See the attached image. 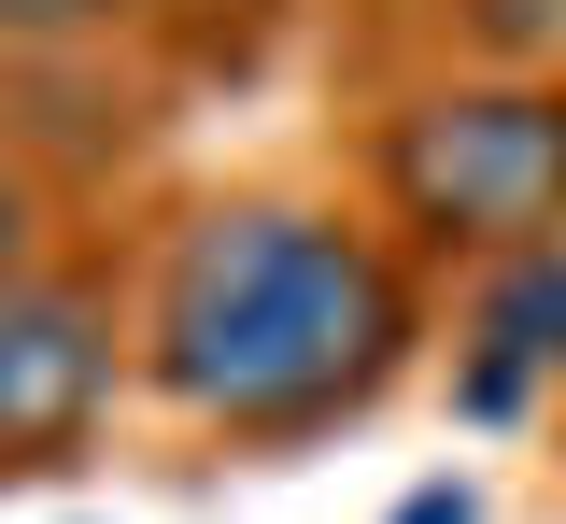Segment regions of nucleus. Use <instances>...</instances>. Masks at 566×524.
<instances>
[{"instance_id": "obj_1", "label": "nucleus", "mask_w": 566, "mask_h": 524, "mask_svg": "<svg viewBox=\"0 0 566 524\" xmlns=\"http://www.w3.org/2000/svg\"><path fill=\"white\" fill-rule=\"evenodd\" d=\"M142 355L227 440H312V426H340V411H368L397 382V355H411V270L340 213L212 199L156 255Z\"/></svg>"}, {"instance_id": "obj_2", "label": "nucleus", "mask_w": 566, "mask_h": 524, "mask_svg": "<svg viewBox=\"0 0 566 524\" xmlns=\"http://www.w3.org/2000/svg\"><path fill=\"white\" fill-rule=\"evenodd\" d=\"M382 199L453 255H553L566 241V85H439L382 128Z\"/></svg>"}, {"instance_id": "obj_3", "label": "nucleus", "mask_w": 566, "mask_h": 524, "mask_svg": "<svg viewBox=\"0 0 566 524\" xmlns=\"http://www.w3.org/2000/svg\"><path fill=\"white\" fill-rule=\"evenodd\" d=\"M99 397H114V298L71 270L0 284V468H71Z\"/></svg>"}, {"instance_id": "obj_4", "label": "nucleus", "mask_w": 566, "mask_h": 524, "mask_svg": "<svg viewBox=\"0 0 566 524\" xmlns=\"http://www.w3.org/2000/svg\"><path fill=\"white\" fill-rule=\"evenodd\" d=\"M482 340H495L482 397H510V369H524V355H566V241H553V255H524V270L482 298Z\"/></svg>"}, {"instance_id": "obj_5", "label": "nucleus", "mask_w": 566, "mask_h": 524, "mask_svg": "<svg viewBox=\"0 0 566 524\" xmlns=\"http://www.w3.org/2000/svg\"><path fill=\"white\" fill-rule=\"evenodd\" d=\"M468 29L495 57H538V43H566V0H468Z\"/></svg>"}, {"instance_id": "obj_6", "label": "nucleus", "mask_w": 566, "mask_h": 524, "mask_svg": "<svg viewBox=\"0 0 566 524\" xmlns=\"http://www.w3.org/2000/svg\"><path fill=\"white\" fill-rule=\"evenodd\" d=\"M99 14H128V0H0V43H71Z\"/></svg>"}, {"instance_id": "obj_7", "label": "nucleus", "mask_w": 566, "mask_h": 524, "mask_svg": "<svg viewBox=\"0 0 566 524\" xmlns=\"http://www.w3.org/2000/svg\"><path fill=\"white\" fill-rule=\"evenodd\" d=\"M0 284H29V185L0 170Z\"/></svg>"}, {"instance_id": "obj_8", "label": "nucleus", "mask_w": 566, "mask_h": 524, "mask_svg": "<svg viewBox=\"0 0 566 524\" xmlns=\"http://www.w3.org/2000/svg\"><path fill=\"white\" fill-rule=\"evenodd\" d=\"M397 524H482V496H468V482H424V496H411Z\"/></svg>"}]
</instances>
